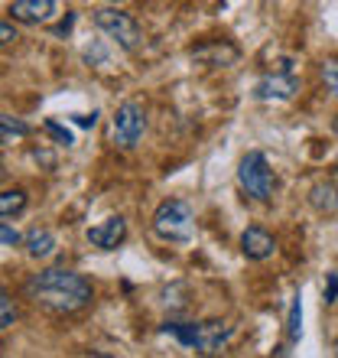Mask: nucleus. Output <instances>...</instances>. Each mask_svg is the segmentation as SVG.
Listing matches in <instances>:
<instances>
[{
  "label": "nucleus",
  "instance_id": "obj_1",
  "mask_svg": "<svg viewBox=\"0 0 338 358\" xmlns=\"http://www.w3.org/2000/svg\"><path fill=\"white\" fill-rule=\"evenodd\" d=\"M23 293L36 306L52 313H82L94 300L91 280L72 267H46L39 273H29L23 283Z\"/></svg>",
  "mask_w": 338,
  "mask_h": 358
},
{
  "label": "nucleus",
  "instance_id": "obj_2",
  "mask_svg": "<svg viewBox=\"0 0 338 358\" xmlns=\"http://www.w3.org/2000/svg\"><path fill=\"white\" fill-rule=\"evenodd\" d=\"M163 332L176 336L182 345L196 349L198 355L215 358L225 352V345L235 336V326H228L225 320H202V322H166Z\"/></svg>",
  "mask_w": 338,
  "mask_h": 358
},
{
  "label": "nucleus",
  "instance_id": "obj_3",
  "mask_svg": "<svg viewBox=\"0 0 338 358\" xmlns=\"http://www.w3.org/2000/svg\"><path fill=\"white\" fill-rule=\"evenodd\" d=\"M153 231L163 238V241H189V238L196 235V215H192V208L189 202L182 199H163L156 212H153Z\"/></svg>",
  "mask_w": 338,
  "mask_h": 358
},
{
  "label": "nucleus",
  "instance_id": "obj_4",
  "mask_svg": "<svg viewBox=\"0 0 338 358\" xmlns=\"http://www.w3.org/2000/svg\"><path fill=\"white\" fill-rule=\"evenodd\" d=\"M94 27L101 29L108 39H114L121 49H127V52H133L143 39L140 23H137L127 10H117V7H98L94 10Z\"/></svg>",
  "mask_w": 338,
  "mask_h": 358
},
{
  "label": "nucleus",
  "instance_id": "obj_5",
  "mask_svg": "<svg viewBox=\"0 0 338 358\" xmlns=\"http://www.w3.org/2000/svg\"><path fill=\"white\" fill-rule=\"evenodd\" d=\"M237 182H241V189H244L251 199H257V202H267V199H273V189H277V176H273L270 170V160H267V153L260 150H251L241 160V166H237Z\"/></svg>",
  "mask_w": 338,
  "mask_h": 358
},
{
  "label": "nucleus",
  "instance_id": "obj_6",
  "mask_svg": "<svg viewBox=\"0 0 338 358\" xmlns=\"http://www.w3.org/2000/svg\"><path fill=\"white\" fill-rule=\"evenodd\" d=\"M143 131H147V111L140 101H124L114 111V143L121 150H133L140 143Z\"/></svg>",
  "mask_w": 338,
  "mask_h": 358
},
{
  "label": "nucleus",
  "instance_id": "obj_7",
  "mask_svg": "<svg viewBox=\"0 0 338 358\" xmlns=\"http://www.w3.org/2000/svg\"><path fill=\"white\" fill-rule=\"evenodd\" d=\"M192 62H198V66H208V69H228L237 62V46L235 43H228V39H208V43H198L192 52Z\"/></svg>",
  "mask_w": 338,
  "mask_h": 358
},
{
  "label": "nucleus",
  "instance_id": "obj_8",
  "mask_svg": "<svg viewBox=\"0 0 338 358\" xmlns=\"http://www.w3.org/2000/svg\"><path fill=\"white\" fill-rule=\"evenodd\" d=\"M296 92H300V78L293 72H273V76H263L254 85V98L257 101H290Z\"/></svg>",
  "mask_w": 338,
  "mask_h": 358
},
{
  "label": "nucleus",
  "instance_id": "obj_9",
  "mask_svg": "<svg viewBox=\"0 0 338 358\" xmlns=\"http://www.w3.org/2000/svg\"><path fill=\"white\" fill-rule=\"evenodd\" d=\"M124 238H127V222L121 215H111V218H104L101 225L88 228L91 248H101V251H114L117 245H124Z\"/></svg>",
  "mask_w": 338,
  "mask_h": 358
},
{
  "label": "nucleus",
  "instance_id": "obj_10",
  "mask_svg": "<svg viewBox=\"0 0 338 358\" xmlns=\"http://www.w3.org/2000/svg\"><path fill=\"white\" fill-rule=\"evenodd\" d=\"M273 251H277V238H273L267 228L251 225L244 235H241V255H244L247 261H267V257H273Z\"/></svg>",
  "mask_w": 338,
  "mask_h": 358
},
{
  "label": "nucleus",
  "instance_id": "obj_11",
  "mask_svg": "<svg viewBox=\"0 0 338 358\" xmlns=\"http://www.w3.org/2000/svg\"><path fill=\"white\" fill-rule=\"evenodd\" d=\"M56 10H59L56 0H13L10 3V13L20 23H49L56 17Z\"/></svg>",
  "mask_w": 338,
  "mask_h": 358
},
{
  "label": "nucleus",
  "instance_id": "obj_12",
  "mask_svg": "<svg viewBox=\"0 0 338 358\" xmlns=\"http://www.w3.org/2000/svg\"><path fill=\"white\" fill-rule=\"evenodd\" d=\"M23 248H27V255L33 261H43V257H49L56 251V235L49 228H29L23 235Z\"/></svg>",
  "mask_w": 338,
  "mask_h": 358
},
{
  "label": "nucleus",
  "instance_id": "obj_13",
  "mask_svg": "<svg viewBox=\"0 0 338 358\" xmlns=\"http://www.w3.org/2000/svg\"><path fill=\"white\" fill-rule=\"evenodd\" d=\"M309 202L316 212H335L338 208V192L335 186H329V182H319V186L309 189Z\"/></svg>",
  "mask_w": 338,
  "mask_h": 358
},
{
  "label": "nucleus",
  "instance_id": "obj_14",
  "mask_svg": "<svg viewBox=\"0 0 338 358\" xmlns=\"http://www.w3.org/2000/svg\"><path fill=\"white\" fill-rule=\"evenodd\" d=\"M27 208V189H3L0 192V218H13Z\"/></svg>",
  "mask_w": 338,
  "mask_h": 358
},
{
  "label": "nucleus",
  "instance_id": "obj_15",
  "mask_svg": "<svg viewBox=\"0 0 338 358\" xmlns=\"http://www.w3.org/2000/svg\"><path fill=\"white\" fill-rule=\"evenodd\" d=\"M29 134V124L20 121V117H10V114H0V147H7V143L20 141V137H27Z\"/></svg>",
  "mask_w": 338,
  "mask_h": 358
},
{
  "label": "nucleus",
  "instance_id": "obj_16",
  "mask_svg": "<svg viewBox=\"0 0 338 358\" xmlns=\"http://www.w3.org/2000/svg\"><path fill=\"white\" fill-rule=\"evenodd\" d=\"M300 336H302V296L296 293L290 303V316H286V339L300 342Z\"/></svg>",
  "mask_w": 338,
  "mask_h": 358
},
{
  "label": "nucleus",
  "instance_id": "obj_17",
  "mask_svg": "<svg viewBox=\"0 0 338 358\" xmlns=\"http://www.w3.org/2000/svg\"><path fill=\"white\" fill-rule=\"evenodd\" d=\"M13 320H17V300H13V296L3 290V283H0V329L13 326Z\"/></svg>",
  "mask_w": 338,
  "mask_h": 358
},
{
  "label": "nucleus",
  "instance_id": "obj_18",
  "mask_svg": "<svg viewBox=\"0 0 338 358\" xmlns=\"http://www.w3.org/2000/svg\"><path fill=\"white\" fill-rule=\"evenodd\" d=\"M43 127H46V134H49V137H52V141H56V143H62V147H72V143H75V134L68 131V127H62V124H59V121H46V124H43Z\"/></svg>",
  "mask_w": 338,
  "mask_h": 358
},
{
  "label": "nucleus",
  "instance_id": "obj_19",
  "mask_svg": "<svg viewBox=\"0 0 338 358\" xmlns=\"http://www.w3.org/2000/svg\"><path fill=\"white\" fill-rule=\"evenodd\" d=\"M322 82H325V88H329L332 94H338V59L322 62Z\"/></svg>",
  "mask_w": 338,
  "mask_h": 358
},
{
  "label": "nucleus",
  "instance_id": "obj_20",
  "mask_svg": "<svg viewBox=\"0 0 338 358\" xmlns=\"http://www.w3.org/2000/svg\"><path fill=\"white\" fill-rule=\"evenodd\" d=\"M0 245H3V248H17V245H23V235H20L17 228H10L7 222H0Z\"/></svg>",
  "mask_w": 338,
  "mask_h": 358
},
{
  "label": "nucleus",
  "instance_id": "obj_21",
  "mask_svg": "<svg viewBox=\"0 0 338 358\" xmlns=\"http://www.w3.org/2000/svg\"><path fill=\"white\" fill-rule=\"evenodd\" d=\"M17 27H13V23H3V20H0V49L3 46H10V43H17Z\"/></svg>",
  "mask_w": 338,
  "mask_h": 358
},
{
  "label": "nucleus",
  "instance_id": "obj_22",
  "mask_svg": "<svg viewBox=\"0 0 338 358\" xmlns=\"http://www.w3.org/2000/svg\"><path fill=\"white\" fill-rule=\"evenodd\" d=\"M72 23H75V10H68V17L52 27V36H68V33H72Z\"/></svg>",
  "mask_w": 338,
  "mask_h": 358
},
{
  "label": "nucleus",
  "instance_id": "obj_23",
  "mask_svg": "<svg viewBox=\"0 0 338 358\" xmlns=\"http://www.w3.org/2000/svg\"><path fill=\"white\" fill-rule=\"evenodd\" d=\"M72 121L78 124V127H94V124H98V114H72Z\"/></svg>",
  "mask_w": 338,
  "mask_h": 358
},
{
  "label": "nucleus",
  "instance_id": "obj_24",
  "mask_svg": "<svg viewBox=\"0 0 338 358\" xmlns=\"http://www.w3.org/2000/svg\"><path fill=\"white\" fill-rule=\"evenodd\" d=\"M338 300V273H329V290H325V303Z\"/></svg>",
  "mask_w": 338,
  "mask_h": 358
},
{
  "label": "nucleus",
  "instance_id": "obj_25",
  "mask_svg": "<svg viewBox=\"0 0 338 358\" xmlns=\"http://www.w3.org/2000/svg\"><path fill=\"white\" fill-rule=\"evenodd\" d=\"M3 176H7V170H3V166H0V179H3Z\"/></svg>",
  "mask_w": 338,
  "mask_h": 358
},
{
  "label": "nucleus",
  "instance_id": "obj_26",
  "mask_svg": "<svg viewBox=\"0 0 338 358\" xmlns=\"http://www.w3.org/2000/svg\"><path fill=\"white\" fill-rule=\"evenodd\" d=\"M335 131H338V114H335Z\"/></svg>",
  "mask_w": 338,
  "mask_h": 358
}]
</instances>
